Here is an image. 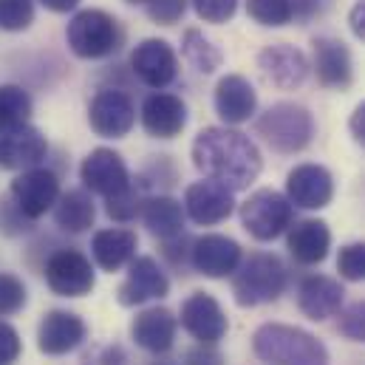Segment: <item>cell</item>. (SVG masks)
Masks as SVG:
<instances>
[{
    "instance_id": "cell-25",
    "label": "cell",
    "mask_w": 365,
    "mask_h": 365,
    "mask_svg": "<svg viewBox=\"0 0 365 365\" xmlns=\"http://www.w3.org/2000/svg\"><path fill=\"white\" fill-rule=\"evenodd\" d=\"M286 247H289V255L303 267L323 264L331 250V230L326 221H317V218L297 221L289 227Z\"/></svg>"
},
{
    "instance_id": "cell-27",
    "label": "cell",
    "mask_w": 365,
    "mask_h": 365,
    "mask_svg": "<svg viewBox=\"0 0 365 365\" xmlns=\"http://www.w3.org/2000/svg\"><path fill=\"white\" fill-rule=\"evenodd\" d=\"M142 221L145 227L162 238V241H170V238H179L184 232V207L182 201L170 198V195H156L150 201H145L142 207Z\"/></svg>"
},
{
    "instance_id": "cell-24",
    "label": "cell",
    "mask_w": 365,
    "mask_h": 365,
    "mask_svg": "<svg viewBox=\"0 0 365 365\" xmlns=\"http://www.w3.org/2000/svg\"><path fill=\"white\" fill-rule=\"evenodd\" d=\"M176 331H179V317L165 306L139 312L133 326H130V334H133L136 346L145 349V351H153V354L170 351L173 343H176Z\"/></svg>"
},
{
    "instance_id": "cell-4",
    "label": "cell",
    "mask_w": 365,
    "mask_h": 365,
    "mask_svg": "<svg viewBox=\"0 0 365 365\" xmlns=\"http://www.w3.org/2000/svg\"><path fill=\"white\" fill-rule=\"evenodd\" d=\"M286 289V267L272 252H252L232 272V294L244 309L272 303Z\"/></svg>"
},
{
    "instance_id": "cell-32",
    "label": "cell",
    "mask_w": 365,
    "mask_h": 365,
    "mask_svg": "<svg viewBox=\"0 0 365 365\" xmlns=\"http://www.w3.org/2000/svg\"><path fill=\"white\" fill-rule=\"evenodd\" d=\"M34 23V0H0V29L26 31Z\"/></svg>"
},
{
    "instance_id": "cell-13",
    "label": "cell",
    "mask_w": 365,
    "mask_h": 365,
    "mask_svg": "<svg viewBox=\"0 0 365 365\" xmlns=\"http://www.w3.org/2000/svg\"><path fill=\"white\" fill-rule=\"evenodd\" d=\"M182 326L190 337H195L198 343H207V346H215L230 323H227V314L221 309V303L207 294V292H192L187 300L182 303Z\"/></svg>"
},
{
    "instance_id": "cell-37",
    "label": "cell",
    "mask_w": 365,
    "mask_h": 365,
    "mask_svg": "<svg viewBox=\"0 0 365 365\" xmlns=\"http://www.w3.org/2000/svg\"><path fill=\"white\" fill-rule=\"evenodd\" d=\"M192 9L204 23H227L232 20L238 0H192Z\"/></svg>"
},
{
    "instance_id": "cell-31",
    "label": "cell",
    "mask_w": 365,
    "mask_h": 365,
    "mask_svg": "<svg viewBox=\"0 0 365 365\" xmlns=\"http://www.w3.org/2000/svg\"><path fill=\"white\" fill-rule=\"evenodd\" d=\"M247 14L258 23V26H286L294 20V6L292 0H247Z\"/></svg>"
},
{
    "instance_id": "cell-8",
    "label": "cell",
    "mask_w": 365,
    "mask_h": 365,
    "mask_svg": "<svg viewBox=\"0 0 365 365\" xmlns=\"http://www.w3.org/2000/svg\"><path fill=\"white\" fill-rule=\"evenodd\" d=\"M46 283L60 297H83L96 286L91 261L77 250H60L46 264Z\"/></svg>"
},
{
    "instance_id": "cell-9",
    "label": "cell",
    "mask_w": 365,
    "mask_h": 365,
    "mask_svg": "<svg viewBox=\"0 0 365 365\" xmlns=\"http://www.w3.org/2000/svg\"><path fill=\"white\" fill-rule=\"evenodd\" d=\"M136 122V108L130 96L116 88H102L88 105V125L102 139H122Z\"/></svg>"
},
{
    "instance_id": "cell-44",
    "label": "cell",
    "mask_w": 365,
    "mask_h": 365,
    "mask_svg": "<svg viewBox=\"0 0 365 365\" xmlns=\"http://www.w3.org/2000/svg\"><path fill=\"white\" fill-rule=\"evenodd\" d=\"M48 11H57V14H66V11H74L80 6V0H40Z\"/></svg>"
},
{
    "instance_id": "cell-41",
    "label": "cell",
    "mask_w": 365,
    "mask_h": 365,
    "mask_svg": "<svg viewBox=\"0 0 365 365\" xmlns=\"http://www.w3.org/2000/svg\"><path fill=\"white\" fill-rule=\"evenodd\" d=\"M349 29H351V34L360 43H365V0H357L351 6V11H349Z\"/></svg>"
},
{
    "instance_id": "cell-36",
    "label": "cell",
    "mask_w": 365,
    "mask_h": 365,
    "mask_svg": "<svg viewBox=\"0 0 365 365\" xmlns=\"http://www.w3.org/2000/svg\"><path fill=\"white\" fill-rule=\"evenodd\" d=\"M340 334L354 340V343H365V300L360 303H351L343 314H340V323H337Z\"/></svg>"
},
{
    "instance_id": "cell-29",
    "label": "cell",
    "mask_w": 365,
    "mask_h": 365,
    "mask_svg": "<svg viewBox=\"0 0 365 365\" xmlns=\"http://www.w3.org/2000/svg\"><path fill=\"white\" fill-rule=\"evenodd\" d=\"M182 54L184 60L198 71V74H212L215 68H221L224 63V54L218 51V46L204 37L198 29H187L182 40Z\"/></svg>"
},
{
    "instance_id": "cell-43",
    "label": "cell",
    "mask_w": 365,
    "mask_h": 365,
    "mask_svg": "<svg viewBox=\"0 0 365 365\" xmlns=\"http://www.w3.org/2000/svg\"><path fill=\"white\" fill-rule=\"evenodd\" d=\"M294 6V20H309L320 11V0H292Z\"/></svg>"
},
{
    "instance_id": "cell-18",
    "label": "cell",
    "mask_w": 365,
    "mask_h": 365,
    "mask_svg": "<svg viewBox=\"0 0 365 365\" xmlns=\"http://www.w3.org/2000/svg\"><path fill=\"white\" fill-rule=\"evenodd\" d=\"M46 150H48L46 136L37 128H31L29 122L0 130V168H6V170L37 168L46 159Z\"/></svg>"
},
{
    "instance_id": "cell-7",
    "label": "cell",
    "mask_w": 365,
    "mask_h": 365,
    "mask_svg": "<svg viewBox=\"0 0 365 365\" xmlns=\"http://www.w3.org/2000/svg\"><path fill=\"white\" fill-rule=\"evenodd\" d=\"M232 210H235V190L218 179L192 182L184 192V212L190 215V221H195L201 227L227 221L232 215Z\"/></svg>"
},
{
    "instance_id": "cell-39",
    "label": "cell",
    "mask_w": 365,
    "mask_h": 365,
    "mask_svg": "<svg viewBox=\"0 0 365 365\" xmlns=\"http://www.w3.org/2000/svg\"><path fill=\"white\" fill-rule=\"evenodd\" d=\"M20 334L9 326V323H3L0 320V365H9L14 363L17 357H20Z\"/></svg>"
},
{
    "instance_id": "cell-10",
    "label": "cell",
    "mask_w": 365,
    "mask_h": 365,
    "mask_svg": "<svg viewBox=\"0 0 365 365\" xmlns=\"http://www.w3.org/2000/svg\"><path fill=\"white\" fill-rule=\"evenodd\" d=\"M60 198V179L46 168H29L11 182V201L17 210L34 221L46 215Z\"/></svg>"
},
{
    "instance_id": "cell-15",
    "label": "cell",
    "mask_w": 365,
    "mask_h": 365,
    "mask_svg": "<svg viewBox=\"0 0 365 365\" xmlns=\"http://www.w3.org/2000/svg\"><path fill=\"white\" fill-rule=\"evenodd\" d=\"M286 198L300 210H323L334 198V179L323 165H297L286 176Z\"/></svg>"
},
{
    "instance_id": "cell-42",
    "label": "cell",
    "mask_w": 365,
    "mask_h": 365,
    "mask_svg": "<svg viewBox=\"0 0 365 365\" xmlns=\"http://www.w3.org/2000/svg\"><path fill=\"white\" fill-rule=\"evenodd\" d=\"M349 130H351L354 142L365 150V99L354 108V113H351V119H349Z\"/></svg>"
},
{
    "instance_id": "cell-26",
    "label": "cell",
    "mask_w": 365,
    "mask_h": 365,
    "mask_svg": "<svg viewBox=\"0 0 365 365\" xmlns=\"http://www.w3.org/2000/svg\"><path fill=\"white\" fill-rule=\"evenodd\" d=\"M93 261L102 272H119L136 255V235L130 230H99L91 241Z\"/></svg>"
},
{
    "instance_id": "cell-19",
    "label": "cell",
    "mask_w": 365,
    "mask_h": 365,
    "mask_svg": "<svg viewBox=\"0 0 365 365\" xmlns=\"http://www.w3.org/2000/svg\"><path fill=\"white\" fill-rule=\"evenodd\" d=\"M86 323L80 314L74 312H48L43 320H40V329H37V349L48 357H60V354H68L74 351L83 340H86Z\"/></svg>"
},
{
    "instance_id": "cell-17",
    "label": "cell",
    "mask_w": 365,
    "mask_h": 365,
    "mask_svg": "<svg viewBox=\"0 0 365 365\" xmlns=\"http://www.w3.org/2000/svg\"><path fill=\"white\" fill-rule=\"evenodd\" d=\"M190 264L204 277H227L241 264V247L238 241L227 235H201L190 244Z\"/></svg>"
},
{
    "instance_id": "cell-6",
    "label": "cell",
    "mask_w": 365,
    "mask_h": 365,
    "mask_svg": "<svg viewBox=\"0 0 365 365\" xmlns=\"http://www.w3.org/2000/svg\"><path fill=\"white\" fill-rule=\"evenodd\" d=\"M294 207L277 190H255L241 204V224L255 241H274L292 227Z\"/></svg>"
},
{
    "instance_id": "cell-5",
    "label": "cell",
    "mask_w": 365,
    "mask_h": 365,
    "mask_svg": "<svg viewBox=\"0 0 365 365\" xmlns=\"http://www.w3.org/2000/svg\"><path fill=\"white\" fill-rule=\"evenodd\" d=\"M68 48L83 60H102L110 57L122 46V29L116 17L102 9H83L71 17L66 29Z\"/></svg>"
},
{
    "instance_id": "cell-22",
    "label": "cell",
    "mask_w": 365,
    "mask_h": 365,
    "mask_svg": "<svg viewBox=\"0 0 365 365\" xmlns=\"http://www.w3.org/2000/svg\"><path fill=\"white\" fill-rule=\"evenodd\" d=\"M187 125V105L182 96L168 91L150 93L142 102V128L156 139H173Z\"/></svg>"
},
{
    "instance_id": "cell-14",
    "label": "cell",
    "mask_w": 365,
    "mask_h": 365,
    "mask_svg": "<svg viewBox=\"0 0 365 365\" xmlns=\"http://www.w3.org/2000/svg\"><path fill=\"white\" fill-rule=\"evenodd\" d=\"M258 68L272 86L283 88V91H292V88H300L306 83L312 63L300 48H294L289 43H274L258 54Z\"/></svg>"
},
{
    "instance_id": "cell-21",
    "label": "cell",
    "mask_w": 365,
    "mask_h": 365,
    "mask_svg": "<svg viewBox=\"0 0 365 365\" xmlns=\"http://www.w3.org/2000/svg\"><path fill=\"white\" fill-rule=\"evenodd\" d=\"M343 297H346V289L340 280L329 274H309L300 280L297 309L309 320H329L343 309Z\"/></svg>"
},
{
    "instance_id": "cell-45",
    "label": "cell",
    "mask_w": 365,
    "mask_h": 365,
    "mask_svg": "<svg viewBox=\"0 0 365 365\" xmlns=\"http://www.w3.org/2000/svg\"><path fill=\"white\" fill-rule=\"evenodd\" d=\"M128 3H148V0H128Z\"/></svg>"
},
{
    "instance_id": "cell-33",
    "label": "cell",
    "mask_w": 365,
    "mask_h": 365,
    "mask_svg": "<svg viewBox=\"0 0 365 365\" xmlns=\"http://www.w3.org/2000/svg\"><path fill=\"white\" fill-rule=\"evenodd\" d=\"M337 272L343 280H351V283L365 280V241H354V244L340 247Z\"/></svg>"
},
{
    "instance_id": "cell-1",
    "label": "cell",
    "mask_w": 365,
    "mask_h": 365,
    "mask_svg": "<svg viewBox=\"0 0 365 365\" xmlns=\"http://www.w3.org/2000/svg\"><path fill=\"white\" fill-rule=\"evenodd\" d=\"M192 165L207 179H218L232 190H247L264 170L258 145L235 128H204L192 139Z\"/></svg>"
},
{
    "instance_id": "cell-40",
    "label": "cell",
    "mask_w": 365,
    "mask_h": 365,
    "mask_svg": "<svg viewBox=\"0 0 365 365\" xmlns=\"http://www.w3.org/2000/svg\"><path fill=\"white\" fill-rule=\"evenodd\" d=\"M187 365H224V357H221L212 346L201 343L198 349L187 351Z\"/></svg>"
},
{
    "instance_id": "cell-11",
    "label": "cell",
    "mask_w": 365,
    "mask_h": 365,
    "mask_svg": "<svg viewBox=\"0 0 365 365\" xmlns=\"http://www.w3.org/2000/svg\"><path fill=\"white\" fill-rule=\"evenodd\" d=\"M80 179L86 184V190H91L102 198L119 195L133 187L125 159L110 148H96L86 156V162L80 168Z\"/></svg>"
},
{
    "instance_id": "cell-38",
    "label": "cell",
    "mask_w": 365,
    "mask_h": 365,
    "mask_svg": "<svg viewBox=\"0 0 365 365\" xmlns=\"http://www.w3.org/2000/svg\"><path fill=\"white\" fill-rule=\"evenodd\" d=\"M148 14L150 20L162 23V26H173L179 23L187 11V0H148Z\"/></svg>"
},
{
    "instance_id": "cell-16",
    "label": "cell",
    "mask_w": 365,
    "mask_h": 365,
    "mask_svg": "<svg viewBox=\"0 0 365 365\" xmlns=\"http://www.w3.org/2000/svg\"><path fill=\"white\" fill-rule=\"evenodd\" d=\"M168 292H170V280H168L165 269L153 258L142 255V258H133L130 261L128 277L122 280V286H119L116 294H119V303L122 306H142L148 300L168 297Z\"/></svg>"
},
{
    "instance_id": "cell-20",
    "label": "cell",
    "mask_w": 365,
    "mask_h": 365,
    "mask_svg": "<svg viewBox=\"0 0 365 365\" xmlns=\"http://www.w3.org/2000/svg\"><path fill=\"white\" fill-rule=\"evenodd\" d=\"M215 113L224 119V125H244L258 110V93L252 83L241 74H227L215 86Z\"/></svg>"
},
{
    "instance_id": "cell-12",
    "label": "cell",
    "mask_w": 365,
    "mask_h": 365,
    "mask_svg": "<svg viewBox=\"0 0 365 365\" xmlns=\"http://www.w3.org/2000/svg\"><path fill=\"white\" fill-rule=\"evenodd\" d=\"M130 68H133V74H136L148 88L162 91V88H168V86L176 80V74H179V57H176V51L170 48V43L150 37V40H142V43L133 48V54H130Z\"/></svg>"
},
{
    "instance_id": "cell-35",
    "label": "cell",
    "mask_w": 365,
    "mask_h": 365,
    "mask_svg": "<svg viewBox=\"0 0 365 365\" xmlns=\"http://www.w3.org/2000/svg\"><path fill=\"white\" fill-rule=\"evenodd\" d=\"M105 210H108V215L113 218V221H133L136 218V212L142 210V204H139V195L133 192V187L130 190H125V192H119V195H110V198H105Z\"/></svg>"
},
{
    "instance_id": "cell-2",
    "label": "cell",
    "mask_w": 365,
    "mask_h": 365,
    "mask_svg": "<svg viewBox=\"0 0 365 365\" xmlns=\"http://www.w3.org/2000/svg\"><path fill=\"white\" fill-rule=\"evenodd\" d=\"M252 351L267 365H329V349L314 334L283 323H264L252 334Z\"/></svg>"
},
{
    "instance_id": "cell-34",
    "label": "cell",
    "mask_w": 365,
    "mask_h": 365,
    "mask_svg": "<svg viewBox=\"0 0 365 365\" xmlns=\"http://www.w3.org/2000/svg\"><path fill=\"white\" fill-rule=\"evenodd\" d=\"M26 300H29V294H26L23 280L9 272H0V317L17 314L26 306Z\"/></svg>"
},
{
    "instance_id": "cell-28",
    "label": "cell",
    "mask_w": 365,
    "mask_h": 365,
    "mask_svg": "<svg viewBox=\"0 0 365 365\" xmlns=\"http://www.w3.org/2000/svg\"><path fill=\"white\" fill-rule=\"evenodd\" d=\"M93 218H96V207H93V198L86 190H68L54 204V221L66 232L77 235V232L91 230Z\"/></svg>"
},
{
    "instance_id": "cell-23",
    "label": "cell",
    "mask_w": 365,
    "mask_h": 365,
    "mask_svg": "<svg viewBox=\"0 0 365 365\" xmlns=\"http://www.w3.org/2000/svg\"><path fill=\"white\" fill-rule=\"evenodd\" d=\"M317 83L323 88H349L351 77H354V63H351V51L346 48V43L334 40V37H317L314 40V63H312Z\"/></svg>"
},
{
    "instance_id": "cell-30",
    "label": "cell",
    "mask_w": 365,
    "mask_h": 365,
    "mask_svg": "<svg viewBox=\"0 0 365 365\" xmlns=\"http://www.w3.org/2000/svg\"><path fill=\"white\" fill-rule=\"evenodd\" d=\"M31 116V96L20 86H0V130L26 125Z\"/></svg>"
},
{
    "instance_id": "cell-3",
    "label": "cell",
    "mask_w": 365,
    "mask_h": 365,
    "mask_svg": "<svg viewBox=\"0 0 365 365\" xmlns=\"http://www.w3.org/2000/svg\"><path fill=\"white\" fill-rule=\"evenodd\" d=\"M255 130L274 153L292 156L312 145L314 116L309 108H303L297 102H277L255 119Z\"/></svg>"
}]
</instances>
